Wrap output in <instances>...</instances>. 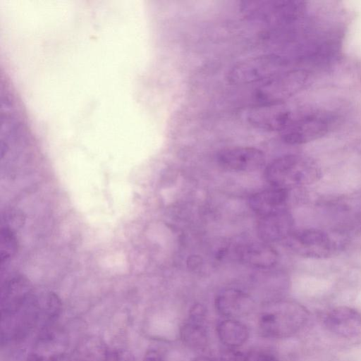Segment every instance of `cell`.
Masks as SVG:
<instances>
[{
    "label": "cell",
    "instance_id": "6da1fadb",
    "mask_svg": "<svg viewBox=\"0 0 361 361\" xmlns=\"http://www.w3.org/2000/svg\"><path fill=\"white\" fill-rule=\"evenodd\" d=\"M267 180L273 186L290 188L317 183L322 176L317 162L301 154H286L273 160L265 169Z\"/></svg>",
    "mask_w": 361,
    "mask_h": 361
},
{
    "label": "cell",
    "instance_id": "7a4b0ae2",
    "mask_svg": "<svg viewBox=\"0 0 361 361\" xmlns=\"http://www.w3.org/2000/svg\"><path fill=\"white\" fill-rule=\"evenodd\" d=\"M308 310L294 301H279L268 305L260 314L259 327L264 336L290 337L299 332L309 319Z\"/></svg>",
    "mask_w": 361,
    "mask_h": 361
},
{
    "label": "cell",
    "instance_id": "3957f363",
    "mask_svg": "<svg viewBox=\"0 0 361 361\" xmlns=\"http://www.w3.org/2000/svg\"><path fill=\"white\" fill-rule=\"evenodd\" d=\"M305 8V2L295 0H250L240 5L246 18L269 26L293 23L302 18Z\"/></svg>",
    "mask_w": 361,
    "mask_h": 361
},
{
    "label": "cell",
    "instance_id": "277c9868",
    "mask_svg": "<svg viewBox=\"0 0 361 361\" xmlns=\"http://www.w3.org/2000/svg\"><path fill=\"white\" fill-rule=\"evenodd\" d=\"M287 64L285 58L275 54L252 56L234 64L227 78L229 82L239 85L264 82L283 72Z\"/></svg>",
    "mask_w": 361,
    "mask_h": 361
},
{
    "label": "cell",
    "instance_id": "5b68a950",
    "mask_svg": "<svg viewBox=\"0 0 361 361\" xmlns=\"http://www.w3.org/2000/svg\"><path fill=\"white\" fill-rule=\"evenodd\" d=\"M285 241L297 255L313 259L331 257L343 248L331 232L313 228L293 230Z\"/></svg>",
    "mask_w": 361,
    "mask_h": 361
},
{
    "label": "cell",
    "instance_id": "8992f818",
    "mask_svg": "<svg viewBox=\"0 0 361 361\" xmlns=\"http://www.w3.org/2000/svg\"><path fill=\"white\" fill-rule=\"evenodd\" d=\"M329 212L333 220L330 232L343 247L350 239L361 236V194L333 201Z\"/></svg>",
    "mask_w": 361,
    "mask_h": 361
},
{
    "label": "cell",
    "instance_id": "52a82bcc",
    "mask_svg": "<svg viewBox=\"0 0 361 361\" xmlns=\"http://www.w3.org/2000/svg\"><path fill=\"white\" fill-rule=\"evenodd\" d=\"M309 80V73L301 69L284 71L263 82L255 91L260 104H281L302 90Z\"/></svg>",
    "mask_w": 361,
    "mask_h": 361
},
{
    "label": "cell",
    "instance_id": "ba28073f",
    "mask_svg": "<svg viewBox=\"0 0 361 361\" xmlns=\"http://www.w3.org/2000/svg\"><path fill=\"white\" fill-rule=\"evenodd\" d=\"M330 126V120L324 114L314 112L295 114L291 122L280 132V135L286 144L302 145L325 135Z\"/></svg>",
    "mask_w": 361,
    "mask_h": 361
},
{
    "label": "cell",
    "instance_id": "9c48e42d",
    "mask_svg": "<svg viewBox=\"0 0 361 361\" xmlns=\"http://www.w3.org/2000/svg\"><path fill=\"white\" fill-rule=\"evenodd\" d=\"M66 332L56 324L38 330L27 361H61L68 348Z\"/></svg>",
    "mask_w": 361,
    "mask_h": 361
},
{
    "label": "cell",
    "instance_id": "30bf717a",
    "mask_svg": "<svg viewBox=\"0 0 361 361\" xmlns=\"http://www.w3.org/2000/svg\"><path fill=\"white\" fill-rule=\"evenodd\" d=\"M295 113L284 103L260 104L250 109L246 115L253 127L267 131H282L291 122Z\"/></svg>",
    "mask_w": 361,
    "mask_h": 361
},
{
    "label": "cell",
    "instance_id": "8fae6325",
    "mask_svg": "<svg viewBox=\"0 0 361 361\" xmlns=\"http://www.w3.org/2000/svg\"><path fill=\"white\" fill-rule=\"evenodd\" d=\"M219 164L229 170L254 171L265 162L262 151L252 147H235L222 149L217 154Z\"/></svg>",
    "mask_w": 361,
    "mask_h": 361
},
{
    "label": "cell",
    "instance_id": "7c38bea8",
    "mask_svg": "<svg viewBox=\"0 0 361 361\" xmlns=\"http://www.w3.org/2000/svg\"><path fill=\"white\" fill-rule=\"evenodd\" d=\"M323 321L328 331L342 338H353L361 331V314L352 307H334L326 312Z\"/></svg>",
    "mask_w": 361,
    "mask_h": 361
},
{
    "label": "cell",
    "instance_id": "4fadbf2b",
    "mask_svg": "<svg viewBox=\"0 0 361 361\" xmlns=\"http://www.w3.org/2000/svg\"><path fill=\"white\" fill-rule=\"evenodd\" d=\"M215 306L219 314L235 319L249 314L253 309L254 302L243 291L228 288L218 294L215 299Z\"/></svg>",
    "mask_w": 361,
    "mask_h": 361
},
{
    "label": "cell",
    "instance_id": "5bb4252c",
    "mask_svg": "<svg viewBox=\"0 0 361 361\" xmlns=\"http://www.w3.org/2000/svg\"><path fill=\"white\" fill-rule=\"evenodd\" d=\"M288 197V190L273 187L253 194L250 198V206L261 217L283 210Z\"/></svg>",
    "mask_w": 361,
    "mask_h": 361
},
{
    "label": "cell",
    "instance_id": "9a60e30c",
    "mask_svg": "<svg viewBox=\"0 0 361 361\" xmlns=\"http://www.w3.org/2000/svg\"><path fill=\"white\" fill-rule=\"evenodd\" d=\"M293 219L287 209L261 217L258 224L259 237L265 241L286 240L293 231Z\"/></svg>",
    "mask_w": 361,
    "mask_h": 361
},
{
    "label": "cell",
    "instance_id": "2e32d148",
    "mask_svg": "<svg viewBox=\"0 0 361 361\" xmlns=\"http://www.w3.org/2000/svg\"><path fill=\"white\" fill-rule=\"evenodd\" d=\"M241 261L257 268H269L278 260V253L271 246L264 243H249L237 251Z\"/></svg>",
    "mask_w": 361,
    "mask_h": 361
},
{
    "label": "cell",
    "instance_id": "e0dca14e",
    "mask_svg": "<svg viewBox=\"0 0 361 361\" xmlns=\"http://www.w3.org/2000/svg\"><path fill=\"white\" fill-rule=\"evenodd\" d=\"M110 352L102 338L94 336H88L77 345L68 361H106Z\"/></svg>",
    "mask_w": 361,
    "mask_h": 361
},
{
    "label": "cell",
    "instance_id": "ac0fdd59",
    "mask_svg": "<svg viewBox=\"0 0 361 361\" xmlns=\"http://www.w3.org/2000/svg\"><path fill=\"white\" fill-rule=\"evenodd\" d=\"M217 335L227 348H238L247 340L249 331L246 326L238 320L228 319L219 323Z\"/></svg>",
    "mask_w": 361,
    "mask_h": 361
},
{
    "label": "cell",
    "instance_id": "d6986e66",
    "mask_svg": "<svg viewBox=\"0 0 361 361\" xmlns=\"http://www.w3.org/2000/svg\"><path fill=\"white\" fill-rule=\"evenodd\" d=\"M204 319L188 317L180 328L182 341L188 347L194 349L204 348L208 341L207 329Z\"/></svg>",
    "mask_w": 361,
    "mask_h": 361
},
{
    "label": "cell",
    "instance_id": "ffe728a7",
    "mask_svg": "<svg viewBox=\"0 0 361 361\" xmlns=\"http://www.w3.org/2000/svg\"><path fill=\"white\" fill-rule=\"evenodd\" d=\"M1 262L10 257L16 249V242L11 232L8 229L1 231Z\"/></svg>",
    "mask_w": 361,
    "mask_h": 361
},
{
    "label": "cell",
    "instance_id": "44dd1931",
    "mask_svg": "<svg viewBox=\"0 0 361 361\" xmlns=\"http://www.w3.org/2000/svg\"><path fill=\"white\" fill-rule=\"evenodd\" d=\"M237 348H228L223 352L222 361H247V356Z\"/></svg>",
    "mask_w": 361,
    "mask_h": 361
},
{
    "label": "cell",
    "instance_id": "7402d4cb",
    "mask_svg": "<svg viewBox=\"0 0 361 361\" xmlns=\"http://www.w3.org/2000/svg\"><path fill=\"white\" fill-rule=\"evenodd\" d=\"M144 361H163V360L159 352L149 350L145 353Z\"/></svg>",
    "mask_w": 361,
    "mask_h": 361
},
{
    "label": "cell",
    "instance_id": "603a6c76",
    "mask_svg": "<svg viewBox=\"0 0 361 361\" xmlns=\"http://www.w3.org/2000/svg\"><path fill=\"white\" fill-rule=\"evenodd\" d=\"M106 361H126L123 354L117 351H111Z\"/></svg>",
    "mask_w": 361,
    "mask_h": 361
},
{
    "label": "cell",
    "instance_id": "cb8c5ba5",
    "mask_svg": "<svg viewBox=\"0 0 361 361\" xmlns=\"http://www.w3.org/2000/svg\"><path fill=\"white\" fill-rule=\"evenodd\" d=\"M255 361H279V360L271 354L263 353L259 354Z\"/></svg>",
    "mask_w": 361,
    "mask_h": 361
},
{
    "label": "cell",
    "instance_id": "d4e9b609",
    "mask_svg": "<svg viewBox=\"0 0 361 361\" xmlns=\"http://www.w3.org/2000/svg\"><path fill=\"white\" fill-rule=\"evenodd\" d=\"M200 258H197L196 257H192L190 260H189V264H190V266L192 268H195V267H197L198 264H200Z\"/></svg>",
    "mask_w": 361,
    "mask_h": 361
},
{
    "label": "cell",
    "instance_id": "484cf974",
    "mask_svg": "<svg viewBox=\"0 0 361 361\" xmlns=\"http://www.w3.org/2000/svg\"><path fill=\"white\" fill-rule=\"evenodd\" d=\"M192 361H214L211 358L206 356H200L195 358Z\"/></svg>",
    "mask_w": 361,
    "mask_h": 361
}]
</instances>
